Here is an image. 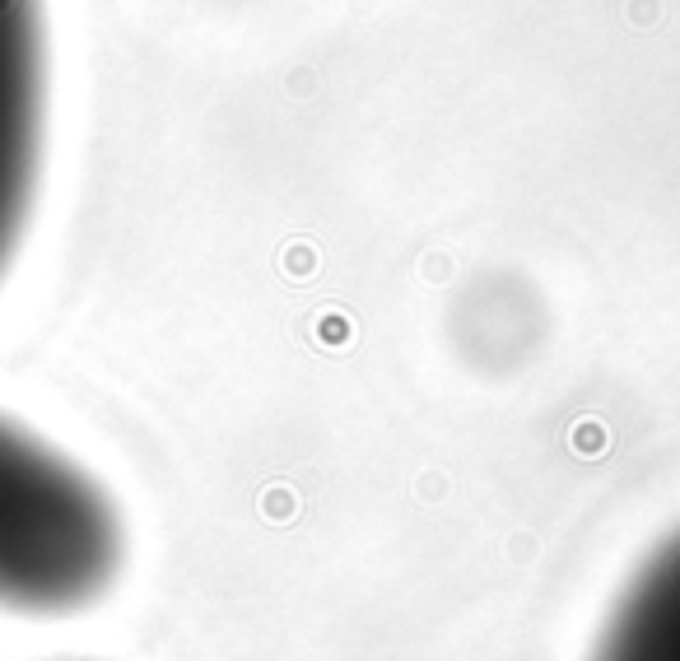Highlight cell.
Returning a JSON list of instances; mask_svg holds the SVG:
<instances>
[{"label": "cell", "mask_w": 680, "mask_h": 661, "mask_svg": "<svg viewBox=\"0 0 680 661\" xmlns=\"http://www.w3.org/2000/svg\"><path fill=\"white\" fill-rule=\"evenodd\" d=\"M126 517L66 447L0 410V615L70 620L112 596Z\"/></svg>", "instance_id": "1"}, {"label": "cell", "mask_w": 680, "mask_h": 661, "mask_svg": "<svg viewBox=\"0 0 680 661\" xmlns=\"http://www.w3.org/2000/svg\"><path fill=\"white\" fill-rule=\"evenodd\" d=\"M42 154H47L42 0H0V280L33 224Z\"/></svg>", "instance_id": "2"}, {"label": "cell", "mask_w": 680, "mask_h": 661, "mask_svg": "<svg viewBox=\"0 0 680 661\" xmlns=\"http://www.w3.org/2000/svg\"><path fill=\"white\" fill-rule=\"evenodd\" d=\"M587 661H680V527L657 540L620 582Z\"/></svg>", "instance_id": "3"}]
</instances>
